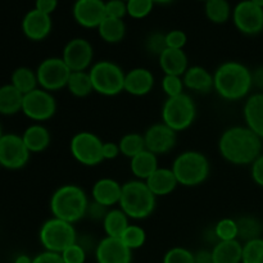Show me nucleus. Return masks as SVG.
I'll return each instance as SVG.
<instances>
[{"mask_svg": "<svg viewBox=\"0 0 263 263\" xmlns=\"http://www.w3.org/2000/svg\"><path fill=\"white\" fill-rule=\"evenodd\" d=\"M262 139L246 125L231 126L221 134L218 152L229 163L235 166H251L262 154Z\"/></svg>", "mask_w": 263, "mask_h": 263, "instance_id": "nucleus-1", "label": "nucleus"}, {"mask_svg": "<svg viewBox=\"0 0 263 263\" xmlns=\"http://www.w3.org/2000/svg\"><path fill=\"white\" fill-rule=\"evenodd\" d=\"M215 91L226 102L247 99L252 94V71L238 61H226L213 73Z\"/></svg>", "mask_w": 263, "mask_h": 263, "instance_id": "nucleus-2", "label": "nucleus"}, {"mask_svg": "<svg viewBox=\"0 0 263 263\" xmlns=\"http://www.w3.org/2000/svg\"><path fill=\"white\" fill-rule=\"evenodd\" d=\"M89 198L85 190L76 184H66L59 186L51 194L49 208L53 217L76 223L86 217Z\"/></svg>", "mask_w": 263, "mask_h": 263, "instance_id": "nucleus-3", "label": "nucleus"}, {"mask_svg": "<svg viewBox=\"0 0 263 263\" xmlns=\"http://www.w3.org/2000/svg\"><path fill=\"white\" fill-rule=\"evenodd\" d=\"M157 205V197L151 192L145 181L130 180L122 184V193L118 207L130 220H145L153 215Z\"/></svg>", "mask_w": 263, "mask_h": 263, "instance_id": "nucleus-4", "label": "nucleus"}, {"mask_svg": "<svg viewBox=\"0 0 263 263\" xmlns=\"http://www.w3.org/2000/svg\"><path fill=\"white\" fill-rule=\"evenodd\" d=\"M171 170L179 185L194 187L202 185L208 179L211 164L207 157L198 151H186L180 153L172 162Z\"/></svg>", "mask_w": 263, "mask_h": 263, "instance_id": "nucleus-5", "label": "nucleus"}, {"mask_svg": "<svg viewBox=\"0 0 263 263\" xmlns=\"http://www.w3.org/2000/svg\"><path fill=\"white\" fill-rule=\"evenodd\" d=\"M94 92L103 97H116L125 91L126 72L108 59L95 62L89 69Z\"/></svg>", "mask_w": 263, "mask_h": 263, "instance_id": "nucleus-6", "label": "nucleus"}, {"mask_svg": "<svg viewBox=\"0 0 263 263\" xmlns=\"http://www.w3.org/2000/svg\"><path fill=\"white\" fill-rule=\"evenodd\" d=\"M161 116L162 122L176 133H180L187 130L194 123L197 107L193 98L186 92H182L177 97L167 98L164 100Z\"/></svg>", "mask_w": 263, "mask_h": 263, "instance_id": "nucleus-7", "label": "nucleus"}, {"mask_svg": "<svg viewBox=\"0 0 263 263\" xmlns=\"http://www.w3.org/2000/svg\"><path fill=\"white\" fill-rule=\"evenodd\" d=\"M39 239L45 251L61 254L64 249L77 243V231L73 223L51 217L41 225Z\"/></svg>", "mask_w": 263, "mask_h": 263, "instance_id": "nucleus-8", "label": "nucleus"}, {"mask_svg": "<svg viewBox=\"0 0 263 263\" xmlns=\"http://www.w3.org/2000/svg\"><path fill=\"white\" fill-rule=\"evenodd\" d=\"M104 141L91 131H80L69 141V152L74 161L86 167H95L102 163Z\"/></svg>", "mask_w": 263, "mask_h": 263, "instance_id": "nucleus-9", "label": "nucleus"}, {"mask_svg": "<svg viewBox=\"0 0 263 263\" xmlns=\"http://www.w3.org/2000/svg\"><path fill=\"white\" fill-rule=\"evenodd\" d=\"M36 76L40 89L54 92L67 87L71 69L67 67L62 57H49L40 62L36 68Z\"/></svg>", "mask_w": 263, "mask_h": 263, "instance_id": "nucleus-10", "label": "nucleus"}, {"mask_svg": "<svg viewBox=\"0 0 263 263\" xmlns=\"http://www.w3.org/2000/svg\"><path fill=\"white\" fill-rule=\"evenodd\" d=\"M22 113L36 123L49 121L57 113L55 98L51 92L37 87L23 95Z\"/></svg>", "mask_w": 263, "mask_h": 263, "instance_id": "nucleus-11", "label": "nucleus"}, {"mask_svg": "<svg viewBox=\"0 0 263 263\" xmlns=\"http://www.w3.org/2000/svg\"><path fill=\"white\" fill-rule=\"evenodd\" d=\"M30 151L17 134H4L0 139V166L7 170H21L30 161Z\"/></svg>", "mask_w": 263, "mask_h": 263, "instance_id": "nucleus-12", "label": "nucleus"}, {"mask_svg": "<svg viewBox=\"0 0 263 263\" xmlns=\"http://www.w3.org/2000/svg\"><path fill=\"white\" fill-rule=\"evenodd\" d=\"M233 22L239 32L248 36L258 35L263 31V8L252 0H241L233 9Z\"/></svg>", "mask_w": 263, "mask_h": 263, "instance_id": "nucleus-13", "label": "nucleus"}, {"mask_svg": "<svg viewBox=\"0 0 263 263\" xmlns=\"http://www.w3.org/2000/svg\"><path fill=\"white\" fill-rule=\"evenodd\" d=\"M62 59L71 72L89 71L94 61V48L91 43L84 37L71 39L64 45Z\"/></svg>", "mask_w": 263, "mask_h": 263, "instance_id": "nucleus-14", "label": "nucleus"}, {"mask_svg": "<svg viewBox=\"0 0 263 263\" xmlns=\"http://www.w3.org/2000/svg\"><path fill=\"white\" fill-rule=\"evenodd\" d=\"M176 131L168 127L166 123H154V125L149 126L145 133L143 134L145 149L156 156L168 154L176 145Z\"/></svg>", "mask_w": 263, "mask_h": 263, "instance_id": "nucleus-15", "label": "nucleus"}, {"mask_svg": "<svg viewBox=\"0 0 263 263\" xmlns=\"http://www.w3.org/2000/svg\"><path fill=\"white\" fill-rule=\"evenodd\" d=\"M74 21L81 27L98 28L105 14L104 0H76L72 8Z\"/></svg>", "mask_w": 263, "mask_h": 263, "instance_id": "nucleus-16", "label": "nucleus"}, {"mask_svg": "<svg viewBox=\"0 0 263 263\" xmlns=\"http://www.w3.org/2000/svg\"><path fill=\"white\" fill-rule=\"evenodd\" d=\"M95 258L98 263H131L133 251L120 238L105 236L95 247Z\"/></svg>", "mask_w": 263, "mask_h": 263, "instance_id": "nucleus-17", "label": "nucleus"}, {"mask_svg": "<svg viewBox=\"0 0 263 263\" xmlns=\"http://www.w3.org/2000/svg\"><path fill=\"white\" fill-rule=\"evenodd\" d=\"M53 22L46 13L40 12L36 8L28 10L22 20V31L26 37L31 41H43L50 35Z\"/></svg>", "mask_w": 263, "mask_h": 263, "instance_id": "nucleus-18", "label": "nucleus"}, {"mask_svg": "<svg viewBox=\"0 0 263 263\" xmlns=\"http://www.w3.org/2000/svg\"><path fill=\"white\" fill-rule=\"evenodd\" d=\"M154 84L153 72L144 67H136L125 74V92L133 97H145L153 90Z\"/></svg>", "mask_w": 263, "mask_h": 263, "instance_id": "nucleus-19", "label": "nucleus"}, {"mask_svg": "<svg viewBox=\"0 0 263 263\" xmlns=\"http://www.w3.org/2000/svg\"><path fill=\"white\" fill-rule=\"evenodd\" d=\"M121 193H122V184L110 177H103V179L97 180L91 187L92 200L107 208H113L115 205H118Z\"/></svg>", "mask_w": 263, "mask_h": 263, "instance_id": "nucleus-20", "label": "nucleus"}, {"mask_svg": "<svg viewBox=\"0 0 263 263\" xmlns=\"http://www.w3.org/2000/svg\"><path fill=\"white\" fill-rule=\"evenodd\" d=\"M243 117L247 127L263 140V92H253L247 98Z\"/></svg>", "mask_w": 263, "mask_h": 263, "instance_id": "nucleus-21", "label": "nucleus"}, {"mask_svg": "<svg viewBox=\"0 0 263 263\" xmlns=\"http://www.w3.org/2000/svg\"><path fill=\"white\" fill-rule=\"evenodd\" d=\"M185 89L198 94H210L215 90L213 73L202 66H192L182 76Z\"/></svg>", "mask_w": 263, "mask_h": 263, "instance_id": "nucleus-22", "label": "nucleus"}, {"mask_svg": "<svg viewBox=\"0 0 263 263\" xmlns=\"http://www.w3.org/2000/svg\"><path fill=\"white\" fill-rule=\"evenodd\" d=\"M158 64L164 74L184 76L189 68V59L184 49L166 48L158 57Z\"/></svg>", "mask_w": 263, "mask_h": 263, "instance_id": "nucleus-23", "label": "nucleus"}, {"mask_svg": "<svg viewBox=\"0 0 263 263\" xmlns=\"http://www.w3.org/2000/svg\"><path fill=\"white\" fill-rule=\"evenodd\" d=\"M145 184L157 198L172 194L179 186L174 171L171 168H161V167H158L157 171L145 180Z\"/></svg>", "mask_w": 263, "mask_h": 263, "instance_id": "nucleus-24", "label": "nucleus"}, {"mask_svg": "<svg viewBox=\"0 0 263 263\" xmlns=\"http://www.w3.org/2000/svg\"><path fill=\"white\" fill-rule=\"evenodd\" d=\"M21 136L30 153H41L46 151L51 141L50 131L41 123L30 125Z\"/></svg>", "mask_w": 263, "mask_h": 263, "instance_id": "nucleus-25", "label": "nucleus"}, {"mask_svg": "<svg viewBox=\"0 0 263 263\" xmlns=\"http://www.w3.org/2000/svg\"><path fill=\"white\" fill-rule=\"evenodd\" d=\"M158 156L149 151H143L130 159V170L136 180L145 181L158 168Z\"/></svg>", "mask_w": 263, "mask_h": 263, "instance_id": "nucleus-26", "label": "nucleus"}, {"mask_svg": "<svg viewBox=\"0 0 263 263\" xmlns=\"http://www.w3.org/2000/svg\"><path fill=\"white\" fill-rule=\"evenodd\" d=\"M241 258H243V244L238 239L218 241L213 246V263H241Z\"/></svg>", "mask_w": 263, "mask_h": 263, "instance_id": "nucleus-27", "label": "nucleus"}, {"mask_svg": "<svg viewBox=\"0 0 263 263\" xmlns=\"http://www.w3.org/2000/svg\"><path fill=\"white\" fill-rule=\"evenodd\" d=\"M102 223L105 236L121 238L127 226L130 225V218L126 216V213L121 208H109Z\"/></svg>", "mask_w": 263, "mask_h": 263, "instance_id": "nucleus-28", "label": "nucleus"}, {"mask_svg": "<svg viewBox=\"0 0 263 263\" xmlns=\"http://www.w3.org/2000/svg\"><path fill=\"white\" fill-rule=\"evenodd\" d=\"M23 94L12 84L0 86V115L13 116L22 112Z\"/></svg>", "mask_w": 263, "mask_h": 263, "instance_id": "nucleus-29", "label": "nucleus"}, {"mask_svg": "<svg viewBox=\"0 0 263 263\" xmlns=\"http://www.w3.org/2000/svg\"><path fill=\"white\" fill-rule=\"evenodd\" d=\"M97 30L100 39L108 44L121 43L126 35V25L120 18L105 17Z\"/></svg>", "mask_w": 263, "mask_h": 263, "instance_id": "nucleus-30", "label": "nucleus"}, {"mask_svg": "<svg viewBox=\"0 0 263 263\" xmlns=\"http://www.w3.org/2000/svg\"><path fill=\"white\" fill-rule=\"evenodd\" d=\"M236 225H238L239 241L247 243L254 239L263 238V222L256 216H241L236 220Z\"/></svg>", "mask_w": 263, "mask_h": 263, "instance_id": "nucleus-31", "label": "nucleus"}, {"mask_svg": "<svg viewBox=\"0 0 263 263\" xmlns=\"http://www.w3.org/2000/svg\"><path fill=\"white\" fill-rule=\"evenodd\" d=\"M10 84L23 95L28 94L39 87L36 71L28 68V67H18L10 76Z\"/></svg>", "mask_w": 263, "mask_h": 263, "instance_id": "nucleus-32", "label": "nucleus"}, {"mask_svg": "<svg viewBox=\"0 0 263 263\" xmlns=\"http://www.w3.org/2000/svg\"><path fill=\"white\" fill-rule=\"evenodd\" d=\"M66 89L76 98L89 97L91 92H94L89 71L71 72Z\"/></svg>", "mask_w": 263, "mask_h": 263, "instance_id": "nucleus-33", "label": "nucleus"}, {"mask_svg": "<svg viewBox=\"0 0 263 263\" xmlns=\"http://www.w3.org/2000/svg\"><path fill=\"white\" fill-rule=\"evenodd\" d=\"M204 12L208 20L217 25L228 22L233 14L230 3L228 0H205Z\"/></svg>", "mask_w": 263, "mask_h": 263, "instance_id": "nucleus-34", "label": "nucleus"}, {"mask_svg": "<svg viewBox=\"0 0 263 263\" xmlns=\"http://www.w3.org/2000/svg\"><path fill=\"white\" fill-rule=\"evenodd\" d=\"M121 154L127 158L138 156L143 151H145V141H144V135L139 133H128L125 134L118 141Z\"/></svg>", "mask_w": 263, "mask_h": 263, "instance_id": "nucleus-35", "label": "nucleus"}, {"mask_svg": "<svg viewBox=\"0 0 263 263\" xmlns=\"http://www.w3.org/2000/svg\"><path fill=\"white\" fill-rule=\"evenodd\" d=\"M121 240L123 241L126 247L131 251L141 248L146 241V233L141 226L139 225H128L125 233L121 236Z\"/></svg>", "mask_w": 263, "mask_h": 263, "instance_id": "nucleus-36", "label": "nucleus"}, {"mask_svg": "<svg viewBox=\"0 0 263 263\" xmlns=\"http://www.w3.org/2000/svg\"><path fill=\"white\" fill-rule=\"evenodd\" d=\"M213 231H215L218 241L236 240L238 239V225H236V220H234V218H221L213 226Z\"/></svg>", "mask_w": 263, "mask_h": 263, "instance_id": "nucleus-37", "label": "nucleus"}, {"mask_svg": "<svg viewBox=\"0 0 263 263\" xmlns=\"http://www.w3.org/2000/svg\"><path fill=\"white\" fill-rule=\"evenodd\" d=\"M241 263H263V238L243 244Z\"/></svg>", "mask_w": 263, "mask_h": 263, "instance_id": "nucleus-38", "label": "nucleus"}, {"mask_svg": "<svg viewBox=\"0 0 263 263\" xmlns=\"http://www.w3.org/2000/svg\"><path fill=\"white\" fill-rule=\"evenodd\" d=\"M127 14L135 20H143L153 10V0H127Z\"/></svg>", "mask_w": 263, "mask_h": 263, "instance_id": "nucleus-39", "label": "nucleus"}, {"mask_svg": "<svg viewBox=\"0 0 263 263\" xmlns=\"http://www.w3.org/2000/svg\"><path fill=\"white\" fill-rule=\"evenodd\" d=\"M144 46H145L146 53H149L151 55L159 57L162 53H163L164 49L167 48V45H166V33L159 32V31H156V32L149 33L148 37L145 39Z\"/></svg>", "mask_w": 263, "mask_h": 263, "instance_id": "nucleus-40", "label": "nucleus"}, {"mask_svg": "<svg viewBox=\"0 0 263 263\" xmlns=\"http://www.w3.org/2000/svg\"><path fill=\"white\" fill-rule=\"evenodd\" d=\"M162 90L167 98L177 97V95L182 94L185 89L184 81H182V76H174V74H164L162 79Z\"/></svg>", "mask_w": 263, "mask_h": 263, "instance_id": "nucleus-41", "label": "nucleus"}, {"mask_svg": "<svg viewBox=\"0 0 263 263\" xmlns=\"http://www.w3.org/2000/svg\"><path fill=\"white\" fill-rule=\"evenodd\" d=\"M163 263H195L194 253L182 247H174L164 254Z\"/></svg>", "mask_w": 263, "mask_h": 263, "instance_id": "nucleus-42", "label": "nucleus"}, {"mask_svg": "<svg viewBox=\"0 0 263 263\" xmlns=\"http://www.w3.org/2000/svg\"><path fill=\"white\" fill-rule=\"evenodd\" d=\"M64 263H85L86 261V249L77 241L62 252Z\"/></svg>", "mask_w": 263, "mask_h": 263, "instance_id": "nucleus-43", "label": "nucleus"}, {"mask_svg": "<svg viewBox=\"0 0 263 263\" xmlns=\"http://www.w3.org/2000/svg\"><path fill=\"white\" fill-rule=\"evenodd\" d=\"M105 14L107 17L123 20L127 14V4L125 0H108L105 2Z\"/></svg>", "mask_w": 263, "mask_h": 263, "instance_id": "nucleus-44", "label": "nucleus"}, {"mask_svg": "<svg viewBox=\"0 0 263 263\" xmlns=\"http://www.w3.org/2000/svg\"><path fill=\"white\" fill-rule=\"evenodd\" d=\"M187 43L186 33L182 30H171L166 32V45L172 49H184Z\"/></svg>", "mask_w": 263, "mask_h": 263, "instance_id": "nucleus-45", "label": "nucleus"}, {"mask_svg": "<svg viewBox=\"0 0 263 263\" xmlns=\"http://www.w3.org/2000/svg\"><path fill=\"white\" fill-rule=\"evenodd\" d=\"M108 210H109V208L104 207V205L91 200V202L89 203V207H87L86 217L91 218V220L94 221H103L104 220L105 215H107Z\"/></svg>", "mask_w": 263, "mask_h": 263, "instance_id": "nucleus-46", "label": "nucleus"}, {"mask_svg": "<svg viewBox=\"0 0 263 263\" xmlns=\"http://www.w3.org/2000/svg\"><path fill=\"white\" fill-rule=\"evenodd\" d=\"M251 177L257 186L263 187V153L251 164Z\"/></svg>", "mask_w": 263, "mask_h": 263, "instance_id": "nucleus-47", "label": "nucleus"}, {"mask_svg": "<svg viewBox=\"0 0 263 263\" xmlns=\"http://www.w3.org/2000/svg\"><path fill=\"white\" fill-rule=\"evenodd\" d=\"M102 153L104 161H113L121 154L120 145H118V143H113V141H104Z\"/></svg>", "mask_w": 263, "mask_h": 263, "instance_id": "nucleus-48", "label": "nucleus"}, {"mask_svg": "<svg viewBox=\"0 0 263 263\" xmlns=\"http://www.w3.org/2000/svg\"><path fill=\"white\" fill-rule=\"evenodd\" d=\"M32 263H64V261L62 258V254L44 251L43 253L37 254L35 258H32Z\"/></svg>", "mask_w": 263, "mask_h": 263, "instance_id": "nucleus-49", "label": "nucleus"}, {"mask_svg": "<svg viewBox=\"0 0 263 263\" xmlns=\"http://www.w3.org/2000/svg\"><path fill=\"white\" fill-rule=\"evenodd\" d=\"M58 7V0H36L35 8L40 12L50 15Z\"/></svg>", "mask_w": 263, "mask_h": 263, "instance_id": "nucleus-50", "label": "nucleus"}, {"mask_svg": "<svg viewBox=\"0 0 263 263\" xmlns=\"http://www.w3.org/2000/svg\"><path fill=\"white\" fill-rule=\"evenodd\" d=\"M252 81L253 87H256L258 92H263V66L257 67L252 71Z\"/></svg>", "mask_w": 263, "mask_h": 263, "instance_id": "nucleus-51", "label": "nucleus"}, {"mask_svg": "<svg viewBox=\"0 0 263 263\" xmlns=\"http://www.w3.org/2000/svg\"><path fill=\"white\" fill-rule=\"evenodd\" d=\"M194 258L195 263H213L212 251H205V249L198 251L197 253L194 254Z\"/></svg>", "mask_w": 263, "mask_h": 263, "instance_id": "nucleus-52", "label": "nucleus"}, {"mask_svg": "<svg viewBox=\"0 0 263 263\" xmlns=\"http://www.w3.org/2000/svg\"><path fill=\"white\" fill-rule=\"evenodd\" d=\"M14 263H32V258H30L27 254H20V256L14 259Z\"/></svg>", "mask_w": 263, "mask_h": 263, "instance_id": "nucleus-53", "label": "nucleus"}, {"mask_svg": "<svg viewBox=\"0 0 263 263\" xmlns=\"http://www.w3.org/2000/svg\"><path fill=\"white\" fill-rule=\"evenodd\" d=\"M153 2L154 4H156V3H158V4H168V3L174 2V0H153Z\"/></svg>", "mask_w": 263, "mask_h": 263, "instance_id": "nucleus-54", "label": "nucleus"}, {"mask_svg": "<svg viewBox=\"0 0 263 263\" xmlns=\"http://www.w3.org/2000/svg\"><path fill=\"white\" fill-rule=\"evenodd\" d=\"M253 3H256L257 5H259V7L263 8V0H252Z\"/></svg>", "mask_w": 263, "mask_h": 263, "instance_id": "nucleus-55", "label": "nucleus"}, {"mask_svg": "<svg viewBox=\"0 0 263 263\" xmlns=\"http://www.w3.org/2000/svg\"><path fill=\"white\" fill-rule=\"evenodd\" d=\"M4 135V133H3V128H2V125H0V139H2V136Z\"/></svg>", "mask_w": 263, "mask_h": 263, "instance_id": "nucleus-56", "label": "nucleus"}, {"mask_svg": "<svg viewBox=\"0 0 263 263\" xmlns=\"http://www.w3.org/2000/svg\"><path fill=\"white\" fill-rule=\"evenodd\" d=\"M203 2H205V0H203Z\"/></svg>", "mask_w": 263, "mask_h": 263, "instance_id": "nucleus-57", "label": "nucleus"}, {"mask_svg": "<svg viewBox=\"0 0 263 263\" xmlns=\"http://www.w3.org/2000/svg\"><path fill=\"white\" fill-rule=\"evenodd\" d=\"M125 2H127V0H125Z\"/></svg>", "mask_w": 263, "mask_h": 263, "instance_id": "nucleus-58", "label": "nucleus"}]
</instances>
